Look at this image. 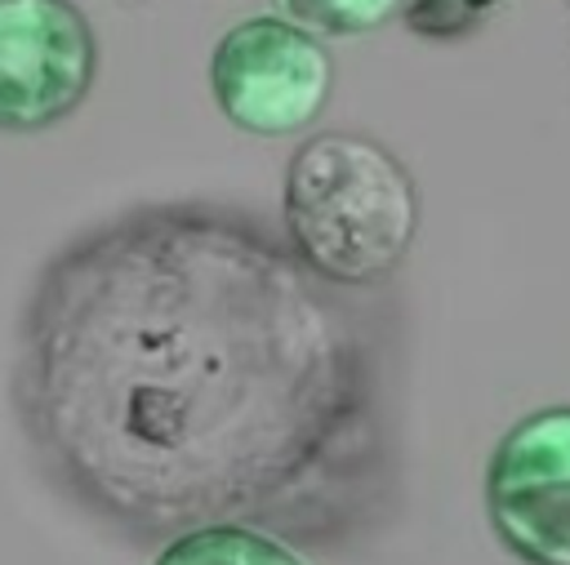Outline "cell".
I'll return each mask as SVG.
<instances>
[{"mask_svg":"<svg viewBox=\"0 0 570 565\" xmlns=\"http://www.w3.org/2000/svg\"><path fill=\"white\" fill-rule=\"evenodd\" d=\"M209 89L218 111L258 138L307 129L334 89V58L321 36L276 18L236 22L209 58Z\"/></svg>","mask_w":570,"mask_h":565,"instance_id":"cell-3","label":"cell"},{"mask_svg":"<svg viewBox=\"0 0 570 565\" xmlns=\"http://www.w3.org/2000/svg\"><path fill=\"white\" fill-rule=\"evenodd\" d=\"M13 414L40 472L129 543L254 525L334 547L387 472L370 325L258 214L209 200L129 209L45 262Z\"/></svg>","mask_w":570,"mask_h":565,"instance_id":"cell-1","label":"cell"},{"mask_svg":"<svg viewBox=\"0 0 570 565\" xmlns=\"http://www.w3.org/2000/svg\"><path fill=\"white\" fill-rule=\"evenodd\" d=\"M98 71L89 18L71 0H0V129L67 120Z\"/></svg>","mask_w":570,"mask_h":565,"instance_id":"cell-4","label":"cell"},{"mask_svg":"<svg viewBox=\"0 0 570 565\" xmlns=\"http://www.w3.org/2000/svg\"><path fill=\"white\" fill-rule=\"evenodd\" d=\"M276 13L312 36H365L410 9V0H272Z\"/></svg>","mask_w":570,"mask_h":565,"instance_id":"cell-7","label":"cell"},{"mask_svg":"<svg viewBox=\"0 0 570 565\" xmlns=\"http://www.w3.org/2000/svg\"><path fill=\"white\" fill-rule=\"evenodd\" d=\"M151 565H307L281 534L254 525H205L169 538Z\"/></svg>","mask_w":570,"mask_h":565,"instance_id":"cell-6","label":"cell"},{"mask_svg":"<svg viewBox=\"0 0 570 565\" xmlns=\"http://www.w3.org/2000/svg\"><path fill=\"white\" fill-rule=\"evenodd\" d=\"M485 507L508 552L530 565H570V405L508 427L485 472Z\"/></svg>","mask_w":570,"mask_h":565,"instance_id":"cell-5","label":"cell"},{"mask_svg":"<svg viewBox=\"0 0 570 565\" xmlns=\"http://www.w3.org/2000/svg\"><path fill=\"white\" fill-rule=\"evenodd\" d=\"M285 240L338 289L387 280L419 231L410 169L370 133H312L285 169Z\"/></svg>","mask_w":570,"mask_h":565,"instance_id":"cell-2","label":"cell"},{"mask_svg":"<svg viewBox=\"0 0 570 565\" xmlns=\"http://www.w3.org/2000/svg\"><path fill=\"white\" fill-rule=\"evenodd\" d=\"M503 4L508 0H410L405 27L414 36H428V40H454V36L476 31Z\"/></svg>","mask_w":570,"mask_h":565,"instance_id":"cell-8","label":"cell"}]
</instances>
